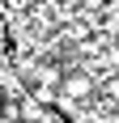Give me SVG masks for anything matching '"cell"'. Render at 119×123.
I'll return each instance as SVG.
<instances>
[{
  "instance_id": "obj_1",
  "label": "cell",
  "mask_w": 119,
  "mask_h": 123,
  "mask_svg": "<svg viewBox=\"0 0 119 123\" xmlns=\"http://www.w3.org/2000/svg\"><path fill=\"white\" fill-rule=\"evenodd\" d=\"M64 89H68V93H85V89H89V81H85V76H68V81H64Z\"/></svg>"
}]
</instances>
